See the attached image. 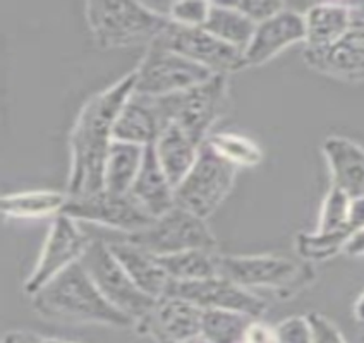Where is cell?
Returning a JSON list of instances; mask_svg holds the SVG:
<instances>
[{"mask_svg":"<svg viewBox=\"0 0 364 343\" xmlns=\"http://www.w3.org/2000/svg\"><path fill=\"white\" fill-rule=\"evenodd\" d=\"M144 146L114 139L107 155L103 172V189L115 194H129L136 177L141 170Z\"/></svg>","mask_w":364,"mask_h":343,"instance_id":"cell-23","label":"cell"},{"mask_svg":"<svg viewBox=\"0 0 364 343\" xmlns=\"http://www.w3.org/2000/svg\"><path fill=\"white\" fill-rule=\"evenodd\" d=\"M136 74L134 91L148 97H168L191 89L213 76L201 65L159 41L148 45L143 59L132 69Z\"/></svg>","mask_w":364,"mask_h":343,"instance_id":"cell-9","label":"cell"},{"mask_svg":"<svg viewBox=\"0 0 364 343\" xmlns=\"http://www.w3.org/2000/svg\"><path fill=\"white\" fill-rule=\"evenodd\" d=\"M218 275L251 292L256 288L272 290L282 300L296 297L316 280L313 263L277 254H220Z\"/></svg>","mask_w":364,"mask_h":343,"instance_id":"cell-4","label":"cell"},{"mask_svg":"<svg viewBox=\"0 0 364 343\" xmlns=\"http://www.w3.org/2000/svg\"><path fill=\"white\" fill-rule=\"evenodd\" d=\"M304 62L313 71L344 82H364V21H358L337 43L325 50H306Z\"/></svg>","mask_w":364,"mask_h":343,"instance_id":"cell-16","label":"cell"},{"mask_svg":"<svg viewBox=\"0 0 364 343\" xmlns=\"http://www.w3.org/2000/svg\"><path fill=\"white\" fill-rule=\"evenodd\" d=\"M280 343H311L313 330L309 323L308 314L306 316L285 317L275 326Z\"/></svg>","mask_w":364,"mask_h":343,"instance_id":"cell-32","label":"cell"},{"mask_svg":"<svg viewBox=\"0 0 364 343\" xmlns=\"http://www.w3.org/2000/svg\"><path fill=\"white\" fill-rule=\"evenodd\" d=\"M81 264L90 273L91 280L98 287L109 303L114 305L117 311L126 314L134 321H141L159 299L146 295L141 288L138 287L121 263L115 259L110 253L105 239H93L90 244L88 251L82 256Z\"/></svg>","mask_w":364,"mask_h":343,"instance_id":"cell-8","label":"cell"},{"mask_svg":"<svg viewBox=\"0 0 364 343\" xmlns=\"http://www.w3.org/2000/svg\"><path fill=\"white\" fill-rule=\"evenodd\" d=\"M153 146L165 175L172 182L173 187H177L193 168L203 144L194 141L177 124H168Z\"/></svg>","mask_w":364,"mask_h":343,"instance_id":"cell-22","label":"cell"},{"mask_svg":"<svg viewBox=\"0 0 364 343\" xmlns=\"http://www.w3.org/2000/svg\"><path fill=\"white\" fill-rule=\"evenodd\" d=\"M206 143L213 148L223 160L237 168H253L262 163L263 150L259 144L239 132H213Z\"/></svg>","mask_w":364,"mask_h":343,"instance_id":"cell-28","label":"cell"},{"mask_svg":"<svg viewBox=\"0 0 364 343\" xmlns=\"http://www.w3.org/2000/svg\"><path fill=\"white\" fill-rule=\"evenodd\" d=\"M242 343H280L275 326L264 323L262 320H255L250 325Z\"/></svg>","mask_w":364,"mask_h":343,"instance_id":"cell-35","label":"cell"},{"mask_svg":"<svg viewBox=\"0 0 364 343\" xmlns=\"http://www.w3.org/2000/svg\"><path fill=\"white\" fill-rule=\"evenodd\" d=\"M210 2H176L168 7L167 18L186 28H203L210 12Z\"/></svg>","mask_w":364,"mask_h":343,"instance_id":"cell-31","label":"cell"},{"mask_svg":"<svg viewBox=\"0 0 364 343\" xmlns=\"http://www.w3.org/2000/svg\"><path fill=\"white\" fill-rule=\"evenodd\" d=\"M168 126L160 97H148L132 91L124 103L114 127V139L124 143L151 146Z\"/></svg>","mask_w":364,"mask_h":343,"instance_id":"cell-17","label":"cell"},{"mask_svg":"<svg viewBox=\"0 0 364 343\" xmlns=\"http://www.w3.org/2000/svg\"><path fill=\"white\" fill-rule=\"evenodd\" d=\"M107 246L127 275L131 276L132 282L138 285L146 295L153 297V299H162L164 295H167L171 278H168L167 271L164 270L156 256L127 242L122 237L117 241H107Z\"/></svg>","mask_w":364,"mask_h":343,"instance_id":"cell-19","label":"cell"},{"mask_svg":"<svg viewBox=\"0 0 364 343\" xmlns=\"http://www.w3.org/2000/svg\"><path fill=\"white\" fill-rule=\"evenodd\" d=\"M255 317L242 312L208 309L201 314L200 337L206 343H242Z\"/></svg>","mask_w":364,"mask_h":343,"instance_id":"cell-27","label":"cell"},{"mask_svg":"<svg viewBox=\"0 0 364 343\" xmlns=\"http://www.w3.org/2000/svg\"><path fill=\"white\" fill-rule=\"evenodd\" d=\"M167 295L181 297L200 307L201 311L222 309V311L247 314L255 320H262L268 309L267 300L262 299L258 293L239 287L220 275L198 282H171Z\"/></svg>","mask_w":364,"mask_h":343,"instance_id":"cell-13","label":"cell"},{"mask_svg":"<svg viewBox=\"0 0 364 343\" xmlns=\"http://www.w3.org/2000/svg\"><path fill=\"white\" fill-rule=\"evenodd\" d=\"M4 343H47V340L41 334L28 332V330H12L6 333Z\"/></svg>","mask_w":364,"mask_h":343,"instance_id":"cell-36","label":"cell"},{"mask_svg":"<svg viewBox=\"0 0 364 343\" xmlns=\"http://www.w3.org/2000/svg\"><path fill=\"white\" fill-rule=\"evenodd\" d=\"M134 71L127 72L110 88L91 94L81 107L69 134V196L103 191V172L110 144L114 141L115 122L124 103L134 91Z\"/></svg>","mask_w":364,"mask_h":343,"instance_id":"cell-1","label":"cell"},{"mask_svg":"<svg viewBox=\"0 0 364 343\" xmlns=\"http://www.w3.org/2000/svg\"><path fill=\"white\" fill-rule=\"evenodd\" d=\"M306 50H325L354 26L353 4H316L304 12Z\"/></svg>","mask_w":364,"mask_h":343,"instance_id":"cell-21","label":"cell"},{"mask_svg":"<svg viewBox=\"0 0 364 343\" xmlns=\"http://www.w3.org/2000/svg\"><path fill=\"white\" fill-rule=\"evenodd\" d=\"M182 343H206V342L203 340L201 337H196V338H191V340H186V342H182Z\"/></svg>","mask_w":364,"mask_h":343,"instance_id":"cell-40","label":"cell"},{"mask_svg":"<svg viewBox=\"0 0 364 343\" xmlns=\"http://www.w3.org/2000/svg\"><path fill=\"white\" fill-rule=\"evenodd\" d=\"M155 41L201 65L213 76H229L246 69L244 52L218 40L205 28H186L171 21Z\"/></svg>","mask_w":364,"mask_h":343,"instance_id":"cell-12","label":"cell"},{"mask_svg":"<svg viewBox=\"0 0 364 343\" xmlns=\"http://www.w3.org/2000/svg\"><path fill=\"white\" fill-rule=\"evenodd\" d=\"M350 209H353V200L342 192L341 189L330 185L328 192H326L323 202H321L320 217H318L316 232L330 234V232H341V230H353L354 225L350 223Z\"/></svg>","mask_w":364,"mask_h":343,"instance_id":"cell-30","label":"cell"},{"mask_svg":"<svg viewBox=\"0 0 364 343\" xmlns=\"http://www.w3.org/2000/svg\"><path fill=\"white\" fill-rule=\"evenodd\" d=\"M62 213L77 223H95L124 235L139 232L155 220L131 194H115L105 189L85 196H69Z\"/></svg>","mask_w":364,"mask_h":343,"instance_id":"cell-11","label":"cell"},{"mask_svg":"<svg viewBox=\"0 0 364 343\" xmlns=\"http://www.w3.org/2000/svg\"><path fill=\"white\" fill-rule=\"evenodd\" d=\"M45 340H47V343H76V342H69V340H62V338H47L45 337Z\"/></svg>","mask_w":364,"mask_h":343,"instance_id":"cell-39","label":"cell"},{"mask_svg":"<svg viewBox=\"0 0 364 343\" xmlns=\"http://www.w3.org/2000/svg\"><path fill=\"white\" fill-rule=\"evenodd\" d=\"M93 237L81 229L80 223L68 214L60 213L53 217V222L41 246L31 275L24 282V292L35 295L41 287L59 276L62 271L80 263L88 251Z\"/></svg>","mask_w":364,"mask_h":343,"instance_id":"cell-10","label":"cell"},{"mask_svg":"<svg viewBox=\"0 0 364 343\" xmlns=\"http://www.w3.org/2000/svg\"><path fill=\"white\" fill-rule=\"evenodd\" d=\"M355 235L353 230H341V232H301L296 237V251L303 261L320 263L328 261L337 254L344 253L346 246Z\"/></svg>","mask_w":364,"mask_h":343,"instance_id":"cell-29","label":"cell"},{"mask_svg":"<svg viewBox=\"0 0 364 343\" xmlns=\"http://www.w3.org/2000/svg\"><path fill=\"white\" fill-rule=\"evenodd\" d=\"M160 100L168 124H177L203 144L229 107V76H212L191 89L160 97Z\"/></svg>","mask_w":364,"mask_h":343,"instance_id":"cell-5","label":"cell"},{"mask_svg":"<svg viewBox=\"0 0 364 343\" xmlns=\"http://www.w3.org/2000/svg\"><path fill=\"white\" fill-rule=\"evenodd\" d=\"M217 251L193 249L159 258L171 282H198L218 276Z\"/></svg>","mask_w":364,"mask_h":343,"instance_id":"cell-26","label":"cell"},{"mask_svg":"<svg viewBox=\"0 0 364 343\" xmlns=\"http://www.w3.org/2000/svg\"><path fill=\"white\" fill-rule=\"evenodd\" d=\"M333 187L350 200H364V148L353 139L330 136L321 144Z\"/></svg>","mask_w":364,"mask_h":343,"instance_id":"cell-18","label":"cell"},{"mask_svg":"<svg viewBox=\"0 0 364 343\" xmlns=\"http://www.w3.org/2000/svg\"><path fill=\"white\" fill-rule=\"evenodd\" d=\"M203 28L218 40L244 52L253 38L256 24L234 4H212Z\"/></svg>","mask_w":364,"mask_h":343,"instance_id":"cell-25","label":"cell"},{"mask_svg":"<svg viewBox=\"0 0 364 343\" xmlns=\"http://www.w3.org/2000/svg\"><path fill=\"white\" fill-rule=\"evenodd\" d=\"M354 317L359 323L364 325V292L358 297V300L354 304Z\"/></svg>","mask_w":364,"mask_h":343,"instance_id":"cell-38","label":"cell"},{"mask_svg":"<svg viewBox=\"0 0 364 343\" xmlns=\"http://www.w3.org/2000/svg\"><path fill=\"white\" fill-rule=\"evenodd\" d=\"M304 16L285 7L273 18L256 24L253 38L244 50V65L246 69L259 67L292 45L304 43Z\"/></svg>","mask_w":364,"mask_h":343,"instance_id":"cell-15","label":"cell"},{"mask_svg":"<svg viewBox=\"0 0 364 343\" xmlns=\"http://www.w3.org/2000/svg\"><path fill=\"white\" fill-rule=\"evenodd\" d=\"M88 30L100 48L150 45L160 38L171 19L139 2H88Z\"/></svg>","mask_w":364,"mask_h":343,"instance_id":"cell-3","label":"cell"},{"mask_svg":"<svg viewBox=\"0 0 364 343\" xmlns=\"http://www.w3.org/2000/svg\"><path fill=\"white\" fill-rule=\"evenodd\" d=\"M237 170L203 143L193 168L176 187V205L208 220L232 191Z\"/></svg>","mask_w":364,"mask_h":343,"instance_id":"cell-6","label":"cell"},{"mask_svg":"<svg viewBox=\"0 0 364 343\" xmlns=\"http://www.w3.org/2000/svg\"><path fill=\"white\" fill-rule=\"evenodd\" d=\"M309 323L313 330V342L311 343H347L344 334L335 326L328 317L320 312L308 314Z\"/></svg>","mask_w":364,"mask_h":343,"instance_id":"cell-34","label":"cell"},{"mask_svg":"<svg viewBox=\"0 0 364 343\" xmlns=\"http://www.w3.org/2000/svg\"><path fill=\"white\" fill-rule=\"evenodd\" d=\"M129 194L153 218L162 217V214L171 212L173 206H177L176 187L165 175L153 144L144 150L141 170L136 177Z\"/></svg>","mask_w":364,"mask_h":343,"instance_id":"cell-20","label":"cell"},{"mask_svg":"<svg viewBox=\"0 0 364 343\" xmlns=\"http://www.w3.org/2000/svg\"><path fill=\"white\" fill-rule=\"evenodd\" d=\"M344 254L353 256V258H363L364 256V229L359 230L358 234L350 239L349 244L346 246Z\"/></svg>","mask_w":364,"mask_h":343,"instance_id":"cell-37","label":"cell"},{"mask_svg":"<svg viewBox=\"0 0 364 343\" xmlns=\"http://www.w3.org/2000/svg\"><path fill=\"white\" fill-rule=\"evenodd\" d=\"M35 312L50 323L134 330V321L112 305L81 261L31 295Z\"/></svg>","mask_w":364,"mask_h":343,"instance_id":"cell-2","label":"cell"},{"mask_svg":"<svg viewBox=\"0 0 364 343\" xmlns=\"http://www.w3.org/2000/svg\"><path fill=\"white\" fill-rule=\"evenodd\" d=\"M234 6L242 14H246L255 24L273 18V16L279 14L280 11L287 7L284 2H273V0H244V2H234Z\"/></svg>","mask_w":364,"mask_h":343,"instance_id":"cell-33","label":"cell"},{"mask_svg":"<svg viewBox=\"0 0 364 343\" xmlns=\"http://www.w3.org/2000/svg\"><path fill=\"white\" fill-rule=\"evenodd\" d=\"M203 311L176 295H164L151 311L138 321L134 332L153 343H182L200 337Z\"/></svg>","mask_w":364,"mask_h":343,"instance_id":"cell-14","label":"cell"},{"mask_svg":"<svg viewBox=\"0 0 364 343\" xmlns=\"http://www.w3.org/2000/svg\"><path fill=\"white\" fill-rule=\"evenodd\" d=\"M69 200L68 192L60 191H24L6 194L0 201L4 218L12 220H36V218L57 217Z\"/></svg>","mask_w":364,"mask_h":343,"instance_id":"cell-24","label":"cell"},{"mask_svg":"<svg viewBox=\"0 0 364 343\" xmlns=\"http://www.w3.org/2000/svg\"><path fill=\"white\" fill-rule=\"evenodd\" d=\"M122 239L156 258L193 249H218L217 239L205 218L181 206H173L171 212L155 218L150 227L139 232L122 235Z\"/></svg>","mask_w":364,"mask_h":343,"instance_id":"cell-7","label":"cell"}]
</instances>
